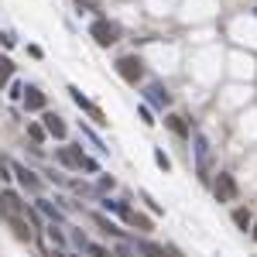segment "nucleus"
<instances>
[{
  "label": "nucleus",
  "instance_id": "obj_1",
  "mask_svg": "<svg viewBox=\"0 0 257 257\" xmlns=\"http://www.w3.org/2000/svg\"><path fill=\"white\" fill-rule=\"evenodd\" d=\"M89 38H93L100 48H110V45L120 41V28H117L113 21H107V17H96V21L89 24Z\"/></svg>",
  "mask_w": 257,
  "mask_h": 257
},
{
  "label": "nucleus",
  "instance_id": "obj_2",
  "mask_svg": "<svg viewBox=\"0 0 257 257\" xmlns=\"http://www.w3.org/2000/svg\"><path fill=\"white\" fill-rule=\"evenodd\" d=\"M117 75H120L127 86H137V82L144 79V62H141L137 55H124V59H117Z\"/></svg>",
  "mask_w": 257,
  "mask_h": 257
},
{
  "label": "nucleus",
  "instance_id": "obj_3",
  "mask_svg": "<svg viewBox=\"0 0 257 257\" xmlns=\"http://www.w3.org/2000/svg\"><path fill=\"white\" fill-rule=\"evenodd\" d=\"M213 192H216L220 202L237 199V182H233V175H230V172H220V175H216V182H213Z\"/></svg>",
  "mask_w": 257,
  "mask_h": 257
},
{
  "label": "nucleus",
  "instance_id": "obj_4",
  "mask_svg": "<svg viewBox=\"0 0 257 257\" xmlns=\"http://www.w3.org/2000/svg\"><path fill=\"white\" fill-rule=\"evenodd\" d=\"M21 103H24V110H28V113H41V110L48 107V96H45L38 86H24V96H21Z\"/></svg>",
  "mask_w": 257,
  "mask_h": 257
},
{
  "label": "nucleus",
  "instance_id": "obj_5",
  "mask_svg": "<svg viewBox=\"0 0 257 257\" xmlns=\"http://www.w3.org/2000/svg\"><path fill=\"white\" fill-rule=\"evenodd\" d=\"M24 206H28V202H21L17 192H10V189L0 192V213H3V216H17V213H24Z\"/></svg>",
  "mask_w": 257,
  "mask_h": 257
},
{
  "label": "nucleus",
  "instance_id": "obj_6",
  "mask_svg": "<svg viewBox=\"0 0 257 257\" xmlns=\"http://www.w3.org/2000/svg\"><path fill=\"white\" fill-rule=\"evenodd\" d=\"M55 161L65 165V168H79V161H82V147H75V144L59 147V151H55Z\"/></svg>",
  "mask_w": 257,
  "mask_h": 257
},
{
  "label": "nucleus",
  "instance_id": "obj_7",
  "mask_svg": "<svg viewBox=\"0 0 257 257\" xmlns=\"http://www.w3.org/2000/svg\"><path fill=\"white\" fill-rule=\"evenodd\" d=\"M41 120H45L41 127H45V134H48V137H59V141H65V134H69V127H65V120L59 117V113H45Z\"/></svg>",
  "mask_w": 257,
  "mask_h": 257
},
{
  "label": "nucleus",
  "instance_id": "obj_8",
  "mask_svg": "<svg viewBox=\"0 0 257 257\" xmlns=\"http://www.w3.org/2000/svg\"><path fill=\"white\" fill-rule=\"evenodd\" d=\"M7 223H10V230H14V237L21 240V244H31L35 240V230L28 226V220H21V216H3Z\"/></svg>",
  "mask_w": 257,
  "mask_h": 257
},
{
  "label": "nucleus",
  "instance_id": "obj_9",
  "mask_svg": "<svg viewBox=\"0 0 257 257\" xmlns=\"http://www.w3.org/2000/svg\"><path fill=\"white\" fill-rule=\"evenodd\" d=\"M10 168H14L17 182H21V185H24L28 192H38V189H41V182H38V175H35L31 168H24V165H10Z\"/></svg>",
  "mask_w": 257,
  "mask_h": 257
},
{
  "label": "nucleus",
  "instance_id": "obj_10",
  "mask_svg": "<svg viewBox=\"0 0 257 257\" xmlns=\"http://www.w3.org/2000/svg\"><path fill=\"white\" fill-rule=\"evenodd\" d=\"M165 127L172 130L175 137H189V134H192L189 124H185V117H179V113H168V117H165Z\"/></svg>",
  "mask_w": 257,
  "mask_h": 257
},
{
  "label": "nucleus",
  "instance_id": "obj_11",
  "mask_svg": "<svg viewBox=\"0 0 257 257\" xmlns=\"http://www.w3.org/2000/svg\"><path fill=\"white\" fill-rule=\"evenodd\" d=\"M137 254H144V257H168L172 251L161 247V244H154V240H137Z\"/></svg>",
  "mask_w": 257,
  "mask_h": 257
},
{
  "label": "nucleus",
  "instance_id": "obj_12",
  "mask_svg": "<svg viewBox=\"0 0 257 257\" xmlns=\"http://www.w3.org/2000/svg\"><path fill=\"white\" fill-rule=\"evenodd\" d=\"M233 223H237V230H244V233H247V230L254 226V216H251V209L237 206V209H233Z\"/></svg>",
  "mask_w": 257,
  "mask_h": 257
},
{
  "label": "nucleus",
  "instance_id": "obj_13",
  "mask_svg": "<svg viewBox=\"0 0 257 257\" xmlns=\"http://www.w3.org/2000/svg\"><path fill=\"white\" fill-rule=\"evenodd\" d=\"M127 223H130V226H137L141 233H151V230H154L151 216H144V213H130V216H127Z\"/></svg>",
  "mask_w": 257,
  "mask_h": 257
},
{
  "label": "nucleus",
  "instance_id": "obj_14",
  "mask_svg": "<svg viewBox=\"0 0 257 257\" xmlns=\"http://www.w3.org/2000/svg\"><path fill=\"white\" fill-rule=\"evenodd\" d=\"M93 220H96V226H100V230H103V233H107V237H124V230H120V226H117V223H110V220H107V216H100V213H96V216H93Z\"/></svg>",
  "mask_w": 257,
  "mask_h": 257
},
{
  "label": "nucleus",
  "instance_id": "obj_15",
  "mask_svg": "<svg viewBox=\"0 0 257 257\" xmlns=\"http://www.w3.org/2000/svg\"><path fill=\"white\" fill-rule=\"evenodd\" d=\"M147 100H151L158 110H161V107H168V93H165L161 86H151V89H147Z\"/></svg>",
  "mask_w": 257,
  "mask_h": 257
},
{
  "label": "nucleus",
  "instance_id": "obj_16",
  "mask_svg": "<svg viewBox=\"0 0 257 257\" xmlns=\"http://www.w3.org/2000/svg\"><path fill=\"white\" fill-rule=\"evenodd\" d=\"M10 79H14V62L7 55H0V86H7Z\"/></svg>",
  "mask_w": 257,
  "mask_h": 257
},
{
  "label": "nucleus",
  "instance_id": "obj_17",
  "mask_svg": "<svg viewBox=\"0 0 257 257\" xmlns=\"http://www.w3.org/2000/svg\"><path fill=\"white\" fill-rule=\"evenodd\" d=\"M69 96H72V100H75V107H79V110H86V113H89V110L96 107V103H89V100H86V96H82V93H79L75 86H69Z\"/></svg>",
  "mask_w": 257,
  "mask_h": 257
},
{
  "label": "nucleus",
  "instance_id": "obj_18",
  "mask_svg": "<svg viewBox=\"0 0 257 257\" xmlns=\"http://www.w3.org/2000/svg\"><path fill=\"white\" fill-rule=\"evenodd\" d=\"M38 209L48 216V220H55V223H62V209H55L52 202H45V199H38Z\"/></svg>",
  "mask_w": 257,
  "mask_h": 257
},
{
  "label": "nucleus",
  "instance_id": "obj_19",
  "mask_svg": "<svg viewBox=\"0 0 257 257\" xmlns=\"http://www.w3.org/2000/svg\"><path fill=\"white\" fill-rule=\"evenodd\" d=\"M82 251H86V254H93V257H113V251H110V247H103V244H86Z\"/></svg>",
  "mask_w": 257,
  "mask_h": 257
},
{
  "label": "nucleus",
  "instance_id": "obj_20",
  "mask_svg": "<svg viewBox=\"0 0 257 257\" xmlns=\"http://www.w3.org/2000/svg\"><path fill=\"white\" fill-rule=\"evenodd\" d=\"M154 165H158L161 172H172V158H168L161 147H154Z\"/></svg>",
  "mask_w": 257,
  "mask_h": 257
},
{
  "label": "nucleus",
  "instance_id": "obj_21",
  "mask_svg": "<svg viewBox=\"0 0 257 257\" xmlns=\"http://www.w3.org/2000/svg\"><path fill=\"white\" fill-rule=\"evenodd\" d=\"M28 137H31L35 144H41V141H45V127H41V124H28Z\"/></svg>",
  "mask_w": 257,
  "mask_h": 257
},
{
  "label": "nucleus",
  "instance_id": "obj_22",
  "mask_svg": "<svg viewBox=\"0 0 257 257\" xmlns=\"http://www.w3.org/2000/svg\"><path fill=\"white\" fill-rule=\"evenodd\" d=\"M48 240H52L55 247H65V233L62 230H55V226H48Z\"/></svg>",
  "mask_w": 257,
  "mask_h": 257
},
{
  "label": "nucleus",
  "instance_id": "obj_23",
  "mask_svg": "<svg viewBox=\"0 0 257 257\" xmlns=\"http://www.w3.org/2000/svg\"><path fill=\"white\" fill-rule=\"evenodd\" d=\"M21 96H24V86L14 79V82H10V100H21Z\"/></svg>",
  "mask_w": 257,
  "mask_h": 257
},
{
  "label": "nucleus",
  "instance_id": "obj_24",
  "mask_svg": "<svg viewBox=\"0 0 257 257\" xmlns=\"http://www.w3.org/2000/svg\"><path fill=\"white\" fill-rule=\"evenodd\" d=\"M79 168H82V172H96V161H93L89 154H82V161H79Z\"/></svg>",
  "mask_w": 257,
  "mask_h": 257
},
{
  "label": "nucleus",
  "instance_id": "obj_25",
  "mask_svg": "<svg viewBox=\"0 0 257 257\" xmlns=\"http://www.w3.org/2000/svg\"><path fill=\"white\" fill-rule=\"evenodd\" d=\"M14 41H17V38H14L10 31H0V45H3V48H14Z\"/></svg>",
  "mask_w": 257,
  "mask_h": 257
},
{
  "label": "nucleus",
  "instance_id": "obj_26",
  "mask_svg": "<svg viewBox=\"0 0 257 257\" xmlns=\"http://www.w3.org/2000/svg\"><path fill=\"white\" fill-rule=\"evenodd\" d=\"M141 199L147 202V209H151V213H161V206H158V202H154V199H151V195H147V192H141Z\"/></svg>",
  "mask_w": 257,
  "mask_h": 257
},
{
  "label": "nucleus",
  "instance_id": "obj_27",
  "mask_svg": "<svg viewBox=\"0 0 257 257\" xmlns=\"http://www.w3.org/2000/svg\"><path fill=\"white\" fill-rule=\"evenodd\" d=\"M137 113H141V120H144V124H147V127H154V120H151V110H147V107H141V110H137Z\"/></svg>",
  "mask_w": 257,
  "mask_h": 257
},
{
  "label": "nucleus",
  "instance_id": "obj_28",
  "mask_svg": "<svg viewBox=\"0 0 257 257\" xmlns=\"http://www.w3.org/2000/svg\"><path fill=\"white\" fill-rule=\"evenodd\" d=\"M130 254H134V251H130V244H120V247L113 251V257H130Z\"/></svg>",
  "mask_w": 257,
  "mask_h": 257
},
{
  "label": "nucleus",
  "instance_id": "obj_29",
  "mask_svg": "<svg viewBox=\"0 0 257 257\" xmlns=\"http://www.w3.org/2000/svg\"><path fill=\"white\" fill-rule=\"evenodd\" d=\"M251 237H254V240H257V220H254V226H251Z\"/></svg>",
  "mask_w": 257,
  "mask_h": 257
},
{
  "label": "nucleus",
  "instance_id": "obj_30",
  "mask_svg": "<svg viewBox=\"0 0 257 257\" xmlns=\"http://www.w3.org/2000/svg\"><path fill=\"white\" fill-rule=\"evenodd\" d=\"M52 257H69V254H62V251H52Z\"/></svg>",
  "mask_w": 257,
  "mask_h": 257
}]
</instances>
